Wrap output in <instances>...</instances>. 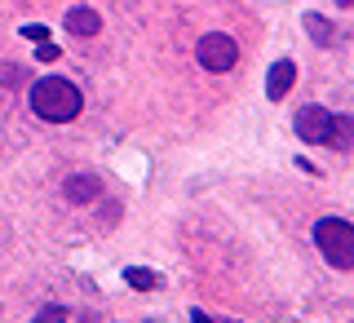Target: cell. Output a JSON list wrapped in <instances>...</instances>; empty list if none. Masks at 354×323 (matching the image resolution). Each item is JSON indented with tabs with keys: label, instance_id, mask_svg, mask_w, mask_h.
<instances>
[{
	"label": "cell",
	"instance_id": "6da1fadb",
	"mask_svg": "<svg viewBox=\"0 0 354 323\" xmlns=\"http://www.w3.org/2000/svg\"><path fill=\"white\" fill-rule=\"evenodd\" d=\"M31 111H36L40 120H49V124H66V120H75L84 111V98L71 80L44 75V80L31 84Z\"/></svg>",
	"mask_w": 354,
	"mask_h": 323
},
{
	"label": "cell",
	"instance_id": "7a4b0ae2",
	"mask_svg": "<svg viewBox=\"0 0 354 323\" xmlns=\"http://www.w3.org/2000/svg\"><path fill=\"white\" fill-rule=\"evenodd\" d=\"M315 243L319 252L337 266V270H354V226L341 217H324L315 226Z\"/></svg>",
	"mask_w": 354,
	"mask_h": 323
},
{
	"label": "cell",
	"instance_id": "3957f363",
	"mask_svg": "<svg viewBox=\"0 0 354 323\" xmlns=\"http://www.w3.org/2000/svg\"><path fill=\"white\" fill-rule=\"evenodd\" d=\"M195 58H199V66L204 71H230V66L239 62V44L230 40V36H221V31H208L204 40L195 44Z\"/></svg>",
	"mask_w": 354,
	"mask_h": 323
},
{
	"label": "cell",
	"instance_id": "277c9868",
	"mask_svg": "<svg viewBox=\"0 0 354 323\" xmlns=\"http://www.w3.org/2000/svg\"><path fill=\"white\" fill-rule=\"evenodd\" d=\"M297 138L310 142V147H328V129H332V116L324 107H301L297 111Z\"/></svg>",
	"mask_w": 354,
	"mask_h": 323
},
{
	"label": "cell",
	"instance_id": "5b68a950",
	"mask_svg": "<svg viewBox=\"0 0 354 323\" xmlns=\"http://www.w3.org/2000/svg\"><path fill=\"white\" fill-rule=\"evenodd\" d=\"M292 84H297V66L288 62V58H279V62L270 66V75H266V98H270V102H283Z\"/></svg>",
	"mask_w": 354,
	"mask_h": 323
},
{
	"label": "cell",
	"instance_id": "8992f818",
	"mask_svg": "<svg viewBox=\"0 0 354 323\" xmlns=\"http://www.w3.org/2000/svg\"><path fill=\"white\" fill-rule=\"evenodd\" d=\"M62 191H66V199H71V204H93V199L102 195V182H97L93 173H71Z\"/></svg>",
	"mask_w": 354,
	"mask_h": 323
},
{
	"label": "cell",
	"instance_id": "52a82bcc",
	"mask_svg": "<svg viewBox=\"0 0 354 323\" xmlns=\"http://www.w3.org/2000/svg\"><path fill=\"white\" fill-rule=\"evenodd\" d=\"M62 27L71 31V36H80V40H88V36H97V31H102V18H97L93 9H66Z\"/></svg>",
	"mask_w": 354,
	"mask_h": 323
},
{
	"label": "cell",
	"instance_id": "ba28073f",
	"mask_svg": "<svg viewBox=\"0 0 354 323\" xmlns=\"http://www.w3.org/2000/svg\"><path fill=\"white\" fill-rule=\"evenodd\" d=\"M328 147H337V151H350L354 147V116H332Z\"/></svg>",
	"mask_w": 354,
	"mask_h": 323
},
{
	"label": "cell",
	"instance_id": "9c48e42d",
	"mask_svg": "<svg viewBox=\"0 0 354 323\" xmlns=\"http://www.w3.org/2000/svg\"><path fill=\"white\" fill-rule=\"evenodd\" d=\"M306 31H310L315 44H332V40H337V27H332L328 18H319V14H306Z\"/></svg>",
	"mask_w": 354,
	"mask_h": 323
},
{
	"label": "cell",
	"instance_id": "30bf717a",
	"mask_svg": "<svg viewBox=\"0 0 354 323\" xmlns=\"http://www.w3.org/2000/svg\"><path fill=\"white\" fill-rule=\"evenodd\" d=\"M124 279H129V288H138V293H155V288H160V275H155V270H142V266H129Z\"/></svg>",
	"mask_w": 354,
	"mask_h": 323
},
{
	"label": "cell",
	"instance_id": "8fae6325",
	"mask_svg": "<svg viewBox=\"0 0 354 323\" xmlns=\"http://www.w3.org/2000/svg\"><path fill=\"white\" fill-rule=\"evenodd\" d=\"M22 36H27L31 44H40V40H49V27H44V22H27V27H22Z\"/></svg>",
	"mask_w": 354,
	"mask_h": 323
},
{
	"label": "cell",
	"instance_id": "7c38bea8",
	"mask_svg": "<svg viewBox=\"0 0 354 323\" xmlns=\"http://www.w3.org/2000/svg\"><path fill=\"white\" fill-rule=\"evenodd\" d=\"M36 319H40V323H58V319H71V315H66L62 306H44V310H40Z\"/></svg>",
	"mask_w": 354,
	"mask_h": 323
},
{
	"label": "cell",
	"instance_id": "4fadbf2b",
	"mask_svg": "<svg viewBox=\"0 0 354 323\" xmlns=\"http://www.w3.org/2000/svg\"><path fill=\"white\" fill-rule=\"evenodd\" d=\"M36 58H40V62H58V44L40 40V44H36Z\"/></svg>",
	"mask_w": 354,
	"mask_h": 323
},
{
	"label": "cell",
	"instance_id": "5bb4252c",
	"mask_svg": "<svg viewBox=\"0 0 354 323\" xmlns=\"http://www.w3.org/2000/svg\"><path fill=\"white\" fill-rule=\"evenodd\" d=\"M337 5H341V9H350V5H354V0H337Z\"/></svg>",
	"mask_w": 354,
	"mask_h": 323
}]
</instances>
